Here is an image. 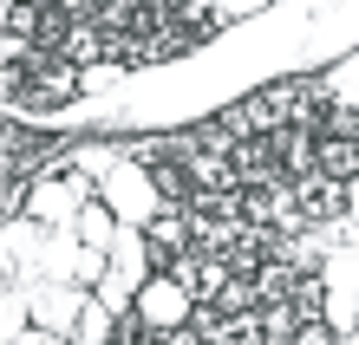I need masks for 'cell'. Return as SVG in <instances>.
<instances>
[{
  "instance_id": "1",
  "label": "cell",
  "mask_w": 359,
  "mask_h": 345,
  "mask_svg": "<svg viewBox=\"0 0 359 345\" xmlns=\"http://www.w3.org/2000/svg\"><path fill=\"white\" fill-rule=\"evenodd\" d=\"M86 98V66H72V59L46 52L39 66L27 72V85H20V98H7L13 111H59V104Z\"/></svg>"
},
{
  "instance_id": "2",
  "label": "cell",
  "mask_w": 359,
  "mask_h": 345,
  "mask_svg": "<svg viewBox=\"0 0 359 345\" xmlns=\"http://www.w3.org/2000/svg\"><path fill=\"white\" fill-rule=\"evenodd\" d=\"M144 248H151V267H157V274L170 267L177 254H189V248H196L183 202H163V209H151V222H144Z\"/></svg>"
},
{
  "instance_id": "3",
  "label": "cell",
  "mask_w": 359,
  "mask_h": 345,
  "mask_svg": "<svg viewBox=\"0 0 359 345\" xmlns=\"http://www.w3.org/2000/svg\"><path fill=\"white\" fill-rule=\"evenodd\" d=\"M294 196H301V222L307 228H327V222L346 215L353 183H340V176H294Z\"/></svg>"
},
{
  "instance_id": "4",
  "label": "cell",
  "mask_w": 359,
  "mask_h": 345,
  "mask_svg": "<svg viewBox=\"0 0 359 345\" xmlns=\"http://www.w3.org/2000/svg\"><path fill=\"white\" fill-rule=\"evenodd\" d=\"M236 169H242V189H274V183H287L274 137H242V143H236Z\"/></svg>"
},
{
  "instance_id": "5",
  "label": "cell",
  "mask_w": 359,
  "mask_h": 345,
  "mask_svg": "<svg viewBox=\"0 0 359 345\" xmlns=\"http://www.w3.org/2000/svg\"><path fill=\"white\" fill-rule=\"evenodd\" d=\"M183 300H189V287H177V280L163 274V280H144V293H137V313L151 319V326H163V332H177V326H189V313H183Z\"/></svg>"
},
{
  "instance_id": "6",
  "label": "cell",
  "mask_w": 359,
  "mask_h": 345,
  "mask_svg": "<svg viewBox=\"0 0 359 345\" xmlns=\"http://www.w3.org/2000/svg\"><path fill=\"white\" fill-rule=\"evenodd\" d=\"M274 150H281L287 183L294 176H320V131H307V124H281V131H274Z\"/></svg>"
},
{
  "instance_id": "7",
  "label": "cell",
  "mask_w": 359,
  "mask_h": 345,
  "mask_svg": "<svg viewBox=\"0 0 359 345\" xmlns=\"http://www.w3.org/2000/svg\"><path fill=\"white\" fill-rule=\"evenodd\" d=\"M79 313H86V300H79L72 287H46V293H33V319H39L46 332L79 326Z\"/></svg>"
},
{
  "instance_id": "8",
  "label": "cell",
  "mask_w": 359,
  "mask_h": 345,
  "mask_svg": "<svg viewBox=\"0 0 359 345\" xmlns=\"http://www.w3.org/2000/svg\"><path fill=\"white\" fill-rule=\"evenodd\" d=\"M189 176H196V196L203 189H242V169H236L229 150H196L189 157Z\"/></svg>"
},
{
  "instance_id": "9",
  "label": "cell",
  "mask_w": 359,
  "mask_h": 345,
  "mask_svg": "<svg viewBox=\"0 0 359 345\" xmlns=\"http://www.w3.org/2000/svg\"><path fill=\"white\" fill-rule=\"evenodd\" d=\"M294 287H301V267H287V261H262V267H255L262 307H281V300H294Z\"/></svg>"
},
{
  "instance_id": "10",
  "label": "cell",
  "mask_w": 359,
  "mask_h": 345,
  "mask_svg": "<svg viewBox=\"0 0 359 345\" xmlns=\"http://www.w3.org/2000/svg\"><path fill=\"white\" fill-rule=\"evenodd\" d=\"M320 176L359 183V137H320Z\"/></svg>"
},
{
  "instance_id": "11",
  "label": "cell",
  "mask_w": 359,
  "mask_h": 345,
  "mask_svg": "<svg viewBox=\"0 0 359 345\" xmlns=\"http://www.w3.org/2000/svg\"><path fill=\"white\" fill-rule=\"evenodd\" d=\"M72 228H79V241H86V248H98V254H111V241H118L111 209H104V202H86V209L72 215Z\"/></svg>"
},
{
  "instance_id": "12",
  "label": "cell",
  "mask_w": 359,
  "mask_h": 345,
  "mask_svg": "<svg viewBox=\"0 0 359 345\" xmlns=\"http://www.w3.org/2000/svg\"><path fill=\"white\" fill-rule=\"evenodd\" d=\"M118 326H111V307L104 300H86V313H79V326H72V345H111Z\"/></svg>"
},
{
  "instance_id": "13",
  "label": "cell",
  "mask_w": 359,
  "mask_h": 345,
  "mask_svg": "<svg viewBox=\"0 0 359 345\" xmlns=\"http://www.w3.org/2000/svg\"><path fill=\"white\" fill-rule=\"evenodd\" d=\"M307 319L294 313V300H281V307H262V339L268 345H294V332H301Z\"/></svg>"
},
{
  "instance_id": "14",
  "label": "cell",
  "mask_w": 359,
  "mask_h": 345,
  "mask_svg": "<svg viewBox=\"0 0 359 345\" xmlns=\"http://www.w3.org/2000/svg\"><path fill=\"white\" fill-rule=\"evenodd\" d=\"M320 137H359V104L333 98V104H327V118H320Z\"/></svg>"
},
{
  "instance_id": "15",
  "label": "cell",
  "mask_w": 359,
  "mask_h": 345,
  "mask_svg": "<svg viewBox=\"0 0 359 345\" xmlns=\"http://www.w3.org/2000/svg\"><path fill=\"white\" fill-rule=\"evenodd\" d=\"M27 196H33V176H13V169H7V183H0V202H7V215L27 209Z\"/></svg>"
},
{
  "instance_id": "16",
  "label": "cell",
  "mask_w": 359,
  "mask_h": 345,
  "mask_svg": "<svg viewBox=\"0 0 359 345\" xmlns=\"http://www.w3.org/2000/svg\"><path fill=\"white\" fill-rule=\"evenodd\" d=\"M294 345H340V326H333V319H307V326L294 332Z\"/></svg>"
},
{
  "instance_id": "17",
  "label": "cell",
  "mask_w": 359,
  "mask_h": 345,
  "mask_svg": "<svg viewBox=\"0 0 359 345\" xmlns=\"http://www.w3.org/2000/svg\"><path fill=\"white\" fill-rule=\"evenodd\" d=\"M268 0H216V20H242V13H262Z\"/></svg>"
},
{
  "instance_id": "18",
  "label": "cell",
  "mask_w": 359,
  "mask_h": 345,
  "mask_svg": "<svg viewBox=\"0 0 359 345\" xmlns=\"http://www.w3.org/2000/svg\"><path fill=\"white\" fill-rule=\"evenodd\" d=\"M39 7H59V0H39Z\"/></svg>"
}]
</instances>
